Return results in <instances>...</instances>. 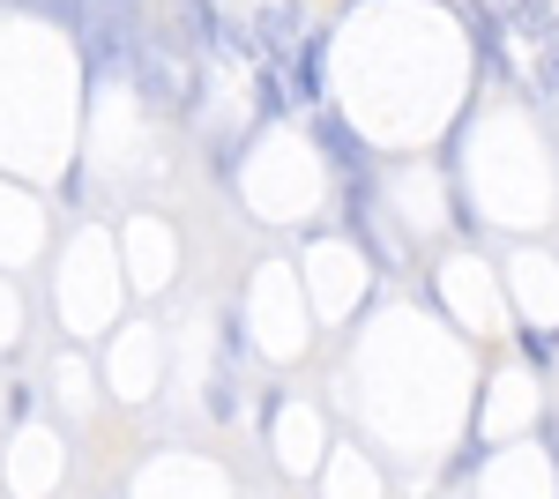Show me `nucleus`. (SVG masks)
Masks as SVG:
<instances>
[{"instance_id": "f257e3e1", "label": "nucleus", "mask_w": 559, "mask_h": 499, "mask_svg": "<svg viewBox=\"0 0 559 499\" xmlns=\"http://www.w3.org/2000/svg\"><path fill=\"white\" fill-rule=\"evenodd\" d=\"M173 23H179V45L216 60V68H261L254 23L239 8H224V0H173Z\"/></svg>"}, {"instance_id": "f03ea898", "label": "nucleus", "mask_w": 559, "mask_h": 499, "mask_svg": "<svg viewBox=\"0 0 559 499\" xmlns=\"http://www.w3.org/2000/svg\"><path fill=\"white\" fill-rule=\"evenodd\" d=\"M134 83H142V97L157 105V112H187L194 120V83H187V45L179 38H142V60H134Z\"/></svg>"}, {"instance_id": "7ed1b4c3", "label": "nucleus", "mask_w": 559, "mask_h": 499, "mask_svg": "<svg viewBox=\"0 0 559 499\" xmlns=\"http://www.w3.org/2000/svg\"><path fill=\"white\" fill-rule=\"evenodd\" d=\"M247 23H254L261 60H292V52L313 38V8H306V0H269V8L247 15Z\"/></svg>"}, {"instance_id": "20e7f679", "label": "nucleus", "mask_w": 559, "mask_h": 499, "mask_svg": "<svg viewBox=\"0 0 559 499\" xmlns=\"http://www.w3.org/2000/svg\"><path fill=\"white\" fill-rule=\"evenodd\" d=\"M463 23H471V38H477V68L492 75V83H515V52H508V31H500V15L485 8V0H463Z\"/></svg>"}, {"instance_id": "39448f33", "label": "nucleus", "mask_w": 559, "mask_h": 499, "mask_svg": "<svg viewBox=\"0 0 559 499\" xmlns=\"http://www.w3.org/2000/svg\"><path fill=\"white\" fill-rule=\"evenodd\" d=\"M313 134H321V150H329V165H336L344 187H350V179H373V150H366L336 112H313Z\"/></svg>"}, {"instance_id": "423d86ee", "label": "nucleus", "mask_w": 559, "mask_h": 499, "mask_svg": "<svg viewBox=\"0 0 559 499\" xmlns=\"http://www.w3.org/2000/svg\"><path fill=\"white\" fill-rule=\"evenodd\" d=\"M254 105H261V120H292L299 112V97H292V75H284V60H261L254 68Z\"/></svg>"}, {"instance_id": "0eeeda50", "label": "nucleus", "mask_w": 559, "mask_h": 499, "mask_svg": "<svg viewBox=\"0 0 559 499\" xmlns=\"http://www.w3.org/2000/svg\"><path fill=\"white\" fill-rule=\"evenodd\" d=\"M515 358H522L537 380H552V373H559V335H552V329H522V335H515Z\"/></svg>"}, {"instance_id": "6e6552de", "label": "nucleus", "mask_w": 559, "mask_h": 499, "mask_svg": "<svg viewBox=\"0 0 559 499\" xmlns=\"http://www.w3.org/2000/svg\"><path fill=\"white\" fill-rule=\"evenodd\" d=\"M38 411V388H31V380H15V388H8V417H31Z\"/></svg>"}]
</instances>
